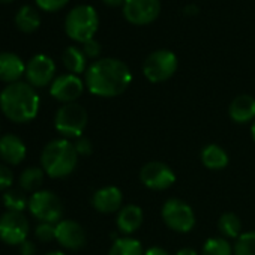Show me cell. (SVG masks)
Wrapping results in <instances>:
<instances>
[{"label":"cell","mask_w":255,"mask_h":255,"mask_svg":"<svg viewBox=\"0 0 255 255\" xmlns=\"http://www.w3.org/2000/svg\"><path fill=\"white\" fill-rule=\"evenodd\" d=\"M132 81V74L126 63L119 59H99L86 71V86L90 93L102 98L122 95Z\"/></svg>","instance_id":"obj_1"},{"label":"cell","mask_w":255,"mask_h":255,"mask_svg":"<svg viewBox=\"0 0 255 255\" xmlns=\"http://www.w3.org/2000/svg\"><path fill=\"white\" fill-rule=\"evenodd\" d=\"M39 95L24 81L8 84L0 93V110L14 123H27L38 116Z\"/></svg>","instance_id":"obj_2"},{"label":"cell","mask_w":255,"mask_h":255,"mask_svg":"<svg viewBox=\"0 0 255 255\" xmlns=\"http://www.w3.org/2000/svg\"><path fill=\"white\" fill-rule=\"evenodd\" d=\"M78 164V153L74 143L66 138L50 141L41 153V167L47 176L62 179L69 176Z\"/></svg>","instance_id":"obj_3"},{"label":"cell","mask_w":255,"mask_h":255,"mask_svg":"<svg viewBox=\"0 0 255 255\" xmlns=\"http://www.w3.org/2000/svg\"><path fill=\"white\" fill-rule=\"evenodd\" d=\"M99 26L98 12L89 5H80L69 11L65 20L66 35L77 42H87L93 39Z\"/></svg>","instance_id":"obj_4"},{"label":"cell","mask_w":255,"mask_h":255,"mask_svg":"<svg viewBox=\"0 0 255 255\" xmlns=\"http://www.w3.org/2000/svg\"><path fill=\"white\" fill-rule=\"evenodd\" d=\"M87 111L77 102L63 104L54 116L56 131L65 138H80L87 126Z\"/></svg>","instance_id":"obj_5"},{"label":"cell","mask_w":255,"mask_h":255,"mask_svg":"<svg viewBox=\"0 0 255 255\" xmlns=\"http://www.w3.org/2000/svg\"><path fill=\"white\" fill-rule=\"evenodd\" d=\"M29 212L39 222L57 224L63 216V203L62 200L48 189H39L32 194L29 198Z\"/></svg>","instance_id":"obj_6"},{"label":"cell","mask_w":255,"mask_h":255,"mask_svg":"<svg viewBox=\"0 0 255 255\" xmlns=\"http://www.w3.org/2000/svg\"><path fill=\"white\" fill-rule=\"evenodd\" d=\"M179 62L173 51L158 50L153 51L143 65L144 77L152 83H162L170 80L177 71Z\"/></svg>","instance_id":"obj_7"},{"label":"cell","mask_w":255,"mask_h":255,"mask_svg":"<svg viewBox=\"0 0 255 255\" xmlns=\"http://www.w3.org/2000/svg\"><path fill=\"white\" fill-rule=\"evenodd\" d=\"M162 219L167 227L176 233H189L195 225V213L192 207L179 198L165 201L162 206Z\"/></svg>","instance_id":"obj_8"},{"label":"cell","mask_w":255,"mask_h":255,"mask_svg":"<svg viewBox=\"0 0 255 255\" xmlns=\"http://www.w3.org/2000/svg\"><path fill=\"white\" fill-rule=\"evenodd\" d=\"M29 219L23 212H5L0 216V240L11 246H18L29 236Z\"/></svg>","instance_id":"obj_9"},{"label":"cell","mask_w":255,"mask_h":255,"mask_svg":"<svg viewBox=\"0 0 255 255\" xmlns=\"http://www.w3.org/2000/svg\"><path fill=\"white\" fill-rule=\"evenodd\" d=\"M161 12L159 0H125L123 15L131 24L144 26L153 23Z\"/></svg>","instance_id":"obj_10"},{"label":"cell","mask_w":255,"mask_h":255,"mask_svg":"<svg viewBox=\"0 0 255 255\" xmlns=\"http://www.w3.org/2000/svg\"><path fill=\"white\" fill-rule=\"evenodd\" d=\"M54 74H56V65L51 57L45 54H36L33 56L27 65H26V78L30 86L35 89L45 87L54 81Z\"/></svg>","instance_id":"obj_11"},{"label":"cell","mask_w":255,"mask_h":255,"mask_svg":"<svg viewBox=\"0 0 255 255\" xmlns=\"http://www.w3.org/2000/svg\"><path fill=\"white\" fill-rule=\"evenodd\" d=\"M140 180L144 186L153 191H164L174 185L176 174L164 162H149L140 171Z\"/></svg>","instance_id":"obj_12"},{"label":"cell","mask_w":255,"mask_h":255,"mask_svg":"<svg viewBox=\"0 0 255 255\" xmlns=\"http://www.w3.org/2000/svg\"><path fill=\"white\" fill-rule=\"evenodd\" d=\"M84 90V83L80 80L78 75L74 74H63L54 78V81L50 86V93L54 99L71 104L75 102Z\"/></svg>","instance_id":"obj_13"},{"label":"cell","mask_w":255,"mask_h":255,"mask_svg":"<svg viewBox=\"0 0 255 255\" xmlns=\"http://www.w3.org/2000/svg\"><path fill=\"white\" fill-rule=\"evenodd\" d=\"M56 240L65 249L78 251L86 245V231L78 222L62 219L56 224Z\"/></svg>","instance_id":"obj_14"},{"label":"cell","mask_w":255,"mask_h":255,"mask_svg":"<svg viewBox=\"0 0 255 255\" xmlns=\"http://www.w3.org/2000/svg\"><path fill=\"white\" fill-rule=\"evenodd\" d=\"M27 155V149L24 141L14 135L5 134L0 137V159L6 165H20Z\"/></svg>","instance_id":"obj_15"},{"label":"cell","mask_w":255,"mask_h":255,"mask_svg":"<svg viewBox=\"0 0 255 255\" xmlns=\"http://www.w3.org/2000/svg\"><path fill=\"white\" fill-rule=\"evenodd\" d=\"M123 195L116 186H104L98 189L92 197V206L101 213H113L122 209Z\"/></svg>","instance_id":"obj_16"},{"label":"cell","mask_w":255,"mask_h":255,"mask_svg":"<svg viewBox=\"0 0 255 255\" xmlns=\"http://www.w3.org/2000/svg\"><path fill=\"white\" fill-rule=\"evenodd\" d=\"M26 72V65L14 53H0V81L12 84L20 81Z\"/></svg>","instance_id":"obj_17"},{"label":"cell","mask_w":255,"mask_h":255,"mask_svg":"<svg viewBox=\"0 0 255 255\" xmlns=\"http://www.w3.org/2000/svg\"><path fill=\"white\" fill-rule=\"evenodd\" d=\"M143 219H144V215H143V210L140 206L128 204L119 210L116 224H117V228L120 233L132 234L141 227Z\"/></svg>","instance_id":"obj_18"},{"label":"cell","mask_w":255,"mask_h":255,"mask_svg":"<svg viewBox=\"0 0 255 255\" xmlns=\"http://www.w3.org/2000/svg\"><path fill=\"white\" fill-rule=\"evenodd\" d=\"M228 114L236 123H248L255 119V98L251 95H239L236 96L230 107Z\"/></svg>","instance_id":"obj_19"},{"label":"cell","mask_w":255,"mask_h":255,"mask_svg":"<svg viewBox=\"0 0 255 255\" xmlns=\"http://www.w3.org/2000/svg\"><path fill=\"white\" fill-rule=\"evenodd\" d=\"M201 164L209 170H224L228 165V155L227 152L218 144H209L201 150Z\"/></svg>","instance_id":"obj_20"},{"label":"cell","mask_w":255,"mask_h":255,"mask_svg":"<svg viewBox=\"0 0 255 255\" xmlns=\"http://www.w3.org/2000/svg\"><path fill=\"white\" fill-rule=\"evenodd\" d=\"M15 24H17V27L21 32H24V33H33L41 26V15H39V12L35 8L26 5V6H23L17 12V15H15Z\"/></svg>","instance_id":"obj_21"},{"label":"cell","mask_w":255,"mask_h":255,"mask_svg":"<svg viewBox=\"0 0 255 255\" xmlns=\"http://www.w3.org/2000/svg\"><path fill=\"white\" fill-rule=\"evenodd\" d=\"M44 174H45V171L42 170V167H29V168H26L20 174V179H18L20 188L24 192H32V194L39 191V188H41V185L44 182Z\"/></svg>","instance_id":"obj_22"},{"label":"cell","mask_w":255,"mask_h":255,"mask_svg":"<svg viewBox=\"0 0 255 255\" xmlns=\"http://www.w3.org/2000/svg\"><path fill=\"white\" fill-rule=\"evenodd\" d=\"M86 59L87 57L84 56L83 50H80L77 47H68L62 54L65 68L74 75H78L86 71Z\"/></svg>","instance_id":"obj_23"},{"label":"cell","mask_w":255,"mask_h":255,"mask_svg":"<svg viewBox=\"0 0 255 255\" xmlns=\"http://www.w3.org/2000/svg\"><path fill=\"white\" fill-rule=\"evenodd\" d=\"M108 255H144L143 245L131 237H120L114 240Z\"/></svg>","instance_id":"obj_24"},{"label":"cell","mask_w":255,"mask_h":255,"mask_svg":"<svg viewBox=\"0 0 255 255\" xmlns=\"http://www.w3.org/2000/svg\"><path fill=\"white\" fill-rule=\"evenodd\" d=\"M218 230L227 239H237L242 234V222L236 213L227 212L221 215L218 221Z\"/></svg>","instance_id":"obj_25"},{"label":"cell","mask_w":255,"mask_h":255,"mask_svg":"<svg viewBox=\"0 0 255 255\" xmlns=\"http://www.w3.org/2000/svg\"><path fill=\"white\" fill-rule=\"evenodd\" d=\"M3 206L6 207V212H24L29 207L27 197L17 191V189H8L2 195Z\"/></svg>","instance_id":"obj_26"},{"label":"cell","mask_w":255,"mask_h":255,"mask_svg":"<svg viewBox=\"0 0 255 255\" xmlns=\"http://www.w3.org/2000/svg\"><path fill=\"white\" fill-rule=\"evenodd\" d=\"M203 255H233V248L225 237H210L203 246Z\"/></svg>","instance_id":"obj_27"},{"label":"cell","mask_w":255,"mask_h":255,"mask_svg":"<svg viewBox=\"0 0 255 255\" xmlns=\"http://www.w3.org/2000/svg\"><path fill=\"white\" fill-rule=\"evenodd\" d=\"M234 255H255V231L242 233L233 248Z\"/></svg>","instance_id":"obj_28"},{"label":"cell","mask_w":255,"mask_h":255,"mask_svg":"<svg viewBox=\"0 0 255 255\" xmlns=\"http://www.w3.org/2000/svg\"><path fill=\"white\" fill-rule=\"evenodd\" d=\"M35 237L41 242H51L56 239V224L41 222L35 228Z\"/></svg>","instance_id":"obj_29"},{"label":"cell","mask_w":255,"mask_h":255,"mask_svg":"<svg viewBox=\"0 0 255 255\" xmlns=\"http://www.w3.org/2000/svg\"><path fill=\"white\" fill-rule=\"evenodd\" d=\"M14 173L6 164H0V191L5 192L12 186Z\"/></svg>","instance_id":"obj_30"},{"label":"cell","mask_w":255,"mask_h":255,"mask_svg":"<svg viewBox=\"0 0 255 255\" xmlns=\"http://www.w3.org/2000/svg\"><path fill=\"white\" fill-rule=\"evenodd\" d=\"M35 2L44 11H47V12H56V11L62 9L69 2V0H35Z\"/></svg>","instance_id":"obj_31"},{"label":"cell","mask_w":255,"mask_h":255,"mask_svg":"<svg viewBox=\"0 0 255 255\" xmlns=\"http://www.w3.org/2000/svg\"><path fill=\"white\" fill-rule=\"evenodd\" d=\"M83 53L89 59H96L101 54V45H99V42L95 41V39H90V41L84 42L83 44Z\"/></svg>","instance_id":"obj_32"},{"label":"cell","mask_w":255,"mask_h":255,"mask_svg":"<svg viewBox=\"0 0 255 255\" xmlns=\"http://www.w3.org/2000/svg\"><path fill=\"white\" fill-rule=\"evenodd\" d=\"M74 146H75V150H77L78 156H80V155H81V156H87V155H90V153H92V150H93L90 140H89V138H86V137H80V138H77V141L74 143Z\"/></svg>","instance_id":"obj_33"},{"label":"cell","mask_w":255,"mask_h":255,"mask_svg":"<svg viewBox=\"0 0 255 255\" xmlns=\"http://www.w3.org/2000/svg\"><path fill=\"white\" fill-rule=\"evenodd\" d=\"M20 255H36V245L32 240H24L23 243L18 245Z\"/></svg>","instance_id":"obj_34"},{"label":"cell","mask_w":255,"mask_h":255,"mask_svg":"<svg viewBox=\"0 0 255 255\" xmlns=\"http://www.w3.org/2000/svg\"><path fill=\"white\" fill-rule=\"evenodd\" d=\"M144 255H170L164 248H159V246H152V248H149L146 252H144Z\"/></svg>","instance_id":"obj_35"},{"label":"cell","mask_w":255,"mask_h":255,"mask_svg":"<svg viewBox=\"0 0 255 255\" xmlns=\"http://www.w3.org/2000/svg\"><path fill=\"white\" fill-rule=\"evenodd\" d=\"M102 2L110 8H117V6H123L125 0H102Z\"/></svg>","instance_id":"obj_36"},{"label":"cell","mask_w":255,"mask_h":255,"mask_svg":"<svg viewBox=\"0 0 255 255\" xmlns=\"http://www.w3.org/2000/svg\"><path fill=\"white\" fill-rule=\"evenodd\" d=\"M183 12H185L186 15H197V14H198V6H197V5H188V6L183 9Z\"/></svg>","instance_id":"obj_37"},{"label":"cell","mask_w":255,"mask_h":255,"mask_svg":"<svg viewBox=\"0 0 255 255\" xmlns=\"http://www.w3.org/2000/svg\"><path fill=\"white\" fill-rule=\"evenodd\" d=\"M176 255H198V254L192 248H183V249H179Z\"/></svg>","instance_id":"obj_38"},{"label":"cell","mask_w":255,"mask_h":255,"mask_svg":"<svg viewBox=\"0 0 255 255\" xmlns=\"http://www.w3.org/2000/svg\"><path fill=\"white\" fill-rule=\"evenodd\" d=\"M45 255H66V254L60 252V251H53V252H48V254H45Z\"/></svg>","instance_id":"obj_39"},{"label":"cell","mask_w":255,"mask_h":255,"mask_svg":"<svg viewBox=\"0 0 255 255\" xmlns=\"http://www.w3.org/2000/svg\"><path fill=\"white\" fill-rule=\"evenodd\" d=\"M251 134H252V138H254V141H255V120H254L252 128H251Z\"/></svg>","instance_id":"obj_40"},{"label":"cell","mask_w":255,"mask_h":255,"mask_svg":"<svg viewBox=\"0 0 255 255\" xmlns=\"http://www.w3.org/2000/svg\"><path fill=\"white\" fill-rule=\"evenodd\" d=\"M14 0H0V3H11Z\"/></svg>","instance_id":"obj_41"},{"label":"cell","mask_w":255,"mask_h":255,"mask_svg":"<svg viewBox=\"0 0 255 255\" xmlns=\"http://www.w3.org/2000/svg\"><path fill=\"white\" fill-rule=\"evenodd\" d=\"M0 131H2V126H0Z\"/></svg>","instance_id":"obj_42"}]
</instances>
